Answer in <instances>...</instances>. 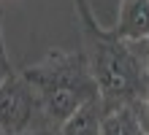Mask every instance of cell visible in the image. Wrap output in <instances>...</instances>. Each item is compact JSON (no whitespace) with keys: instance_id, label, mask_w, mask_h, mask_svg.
I'll list each match as a JSON object with an SVG mask.
<instances>
[{"instance_id":"obj_1","label":"cell","mask_w":149,"mask_h":135,"mask_svg":"<svg viewBox=\"0 0 149 135\" xmlns=\"http://www.w3.org/2000/svg\"><path fill=\"white\" fill-rule=\"evenodd\" d=\"M81 24V54L98 84V100L106 111L130 108L149 95V78L144 73L136 43L119 41L111 27L95 19L90 0H73Z\"/></svg>"},{"instance_id":"obj_2","label":"cell","mask_w":149,"mask_h":135,"mask_svg":"<svg viewBox=\"0 0 149 135\" xmlns=\"http://www.w3.org/2000/svg\"><path fill=\"white\" fill-rule=\"evenodd\" d=\"M19 73L41 97L43 116L52 127H60L76 108L98 97V84L90 73L81 49L79 51L52 49L38 62L24 65Z\"/></svg>"},{"instance_id":"obj_3","label":"cell","mask_w":149,"mask_h":135,"mask_svg":"<svg viewBox=\"0 0 149 135\" xmlns=\"http://www.w3.org/2000/svg\"><path fill=\"white\" fill-rule=\"evenodd\" d=\"M43 127H52V124L43 116L41 97L19 70H14L0 84V130L3 135H24Z\"/></svg>"},{"instance_id":"obj_4","label":"cell","mask_w":149,"mask_h":135,"mask_svg":"<svg viewBox=\"0 0 149 135\" xmlns=\"http://www.w3.org/2000/svg\"><path fill=\"white\" fill-rule=\"evenodd\" d=\"M111 33L119 41L138 43L149 38V0H119V16Z\"/></svg>"},{"instance_id":"obj_5","label":"cell","mask_w":149,"mask_h":135,"mask_svg":"<svg viewBox=\"0 0 149 135\" xmlns=\"http://www.w3.org/2000/svg\"><path fill=\"white\" fill-rule=\"evenodd\" d=\"M100 124H103V105L98 97H92L60 124L57 135H100Z\"/></svg>"},{"instance_id":"obj_6","label":"cell","mask_w":149,"mask_h":135,"mask_svg":"<svg viewBox=\"0 0 149 135\" xmlns=\"http://www.w3.org/2000/svg\"><path fill=\"white\" fill-rule=\"evenodd\" d=\"M100 135H141V130H138L130 108H117V111L103 114Z\"/></svg>"},{"instance_id":"obj_7","label":"cell","mask_w":149,"mask_h":135,"mask_svg":"<svg viewBox=\"0 0 149 135\" xmlns=\"http://www.w3.org/2000/svg\"><path fill=\"white\" fill-rule=\"evenodd\" d=\"M130 111H133V119L138 124V130H141V135H149V95L141 97L138 103H133Z\"/></svg>"},{"instance_id":"obj_8","label":"cell","mask_w":149,"mask_h":135,"mask_svg":"<svg viewBox=\"0 0 149 135\" xmlns=\"http://www.w3.org/2000/svg\"><path fill=\"white\" fill-rule=\"evenodd\" d=\"M14 73V65H11V57L6 51V38H3V6H0V84Z\"/></svg>"},{"instance_id":"obj_9","label":"cell","mask_w":149,"mask_h":135,"mask_svg":"<svg viewBox=\"0 0 149 135\" xmlns=\"http://www.w3.org/2000/svg\"><path fill=\"white\" fill-rule=\"evenodd\" d=\"M136 49H138V57H141L144 73H146V78H149V38H146V41H138V43H136Z\"/></svg>"},{"instance_id":"obj_10","label":"cell","mask_w":149,"mask_h":135,"mask_svg":"<svg viewBox=\"0 0 149 135\" xmlns=\"http://www.w3.org/2000/svg\"><path fill=\"white\" fill-rule=\"evenodd\" d=\"M24 135H57V127H43V130H33V132H24Z\"/></svg>"},{"instance_id":"obj_11","label":"cell","mask_w":149,"mask_h":135,"mask_svg":"<svg viewBox=\"0 0 149 135\" xmlns=\"http://www.w3.org/2000/svg\"><path fill=\"white\" fill-rule=\"evenodd\" d=\"M0 135H3V130H0Z\"/></svg>"}]
</instances>
